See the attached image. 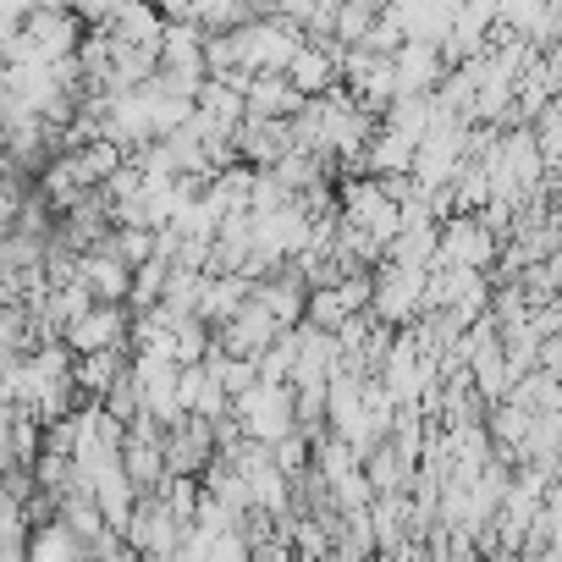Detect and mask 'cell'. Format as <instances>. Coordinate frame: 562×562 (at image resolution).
<instances>
[{
	"label": "cell",
	"mask_w": 562,
	"mask_h": 562,
	"mask_svg": "<svg viewBox=\"0 0 562 562\" xmlns=\"http://www.w3.org/2000/svg\"><path fill=\"white\" fill-rule=\"evenodd\" d=\"M127 546H133V557H149V562H166V557H177V535H182V524L171 518V507L160 502V491H138L133 496V513H127Z\"/></svg>",
	"instance_id": "6da1fadb"
},
{
	"label": "cell",
	"mask_w": 562,
	"mask_h": 562,
	"mask_svg": "<svg viewBox=\"0 0 562 562\" xmlns=\"http://www.w3.org/2000/svg\"><path fill=\"white\" fill-rule=\"evenodd\" d=\"M61 342L72 348V353H94V348H133V337H127V304L122 299H94L67 331H61Z\"/></svg>",
	"instance_id": "7a4b0ae2"
},
{
	"label": "cell",
	"mask_w": 562,
	"mask_h": 562,
	"mask_svg": "<svg viewBox=\"0 0 562 562\" xmlns=\"http://www.w3.org/2000/svg\"><path fill=\"white\" fill-rule=\"evenodd\" d=\"M23 34H29V45H34V61H56V56L78 50L83 23H78L67 7H29V12H23Z\"/></svg>",
	"instance_id": "3957f363"
},
{
	"label": "cell",
	"mask_w": 562,
	"mask_h": 562,
	"mask_svg": "<svg viewBox=\"0 0 562 562\" xmlns=\"http://www.w3.org/2000/svg\"><path fill=\"white\" fill-rule=\"evenodd\" d=\"M232 149L243 166H270L281 149H288V116H254L243 111V122L232 127Z\"/></svg>",
	"instance_id": "277c9868"
},
{
	"label": "cell",
	"mask_w": 562,
	"mask_h": 562,
	"mask_svg": "<svg viewBox=\"0 0 562 562\" xmlns=\"http://www.w3.org/2000/svg\"><path fill=\"white\" fill-rule=\"evenodd\" d=\"M441 72H447V67H441L436 45H425V40H403V45L392 50V78H397V94H430Z\"/></svg>",
	"instance_id": "5b68a950"
},
{
	"label": "cell",
	"mask_w": 562,
	"mask_h": 562,
	"mask_svg": "<svg viewBox=\"0 0 562 562\" xmlns=\"http://www.w3.org/2000/svg\"><path fill=\"white\" fill-rule=\"evenodd\" d=\"M299 105H304V94L281 72H254L243 89V111H254V116H293Z\"/></svg>",
	"instance_id": "8992f818"
},
{
	"label": "cell",
	"mask_w": 562,
	"mask_h": 562,
	"mask_svg": "<svg viewBox=\"0 0 562 562\" xmlns=\"http://www.w3.org/2000/svg\"><path fill=\"white\" fill-rule=\"evenodd\" d=\"M160 67H182V72H204V29L193 18L160 23Z\"/></svg>",
	"instance_id": "52a82bcc"
},
{
	"label": "cell",
	"mask_w": 562,
	"mask_h": 562,
	"mask_svg": "<svg viewBox=\"0 0 562 562\" xmlns=\"http://www.w3.org/2000/svg\"><path fill=\"white\" fill-rule=\"evenodd\" d=\"M281 78H288V83L310 100V94H321V89L337 83V61H331L321 45H299V50L288 56V67H281Z\"/></svg>",
	"instance_id": "ba28073f"
},
{
	"label": "cell",
	"mask_w": 562,
	"mask_h": 562,
	"mask_svg": "<svg viewBox=\"0 0 562 562\" xmlns=\"http://www.w3.org/2000/svg\"><path fill=\"white\" fill-rule=\"evenodd\" d=\"M160 12H155V0H122V7L111 12V40H122V45H160Z\"/></svg>",
	"instance_id": "9c48e42d"
},
{
	"label": "cell",
	"mask_w": 562,
	"mask_h": 562,
	"mask_svg": "<svg viewBox=\"0 0 562 562\" xmlns=\"http://www.w3.org/2000/svg\"><path fill=\"white\" fill-rule=\"evenodd\" d=\"M414 144H419V138H408V133H397V127H375L370 144H364V155H359V171H364V177H375V171H408Z\"/></svg>",
	"instance_id": "30bf717a"
},
{
	"label": "cell",
	"mask_w": 562,
	"mask_h": 562,
	"mask_svg": "<svg viewBox=\"0 0 562 562\" xmlns=\"http://www.w3.org/2000/svg\"><path fill=\"white\" fill-rule=\"evenodd\" d=\"M122 474L133 480V491H155L160 480H166V458H160V441H122Z\"/></svg>",
	"instance_id": "8fae6325"
},
{
	"label": "cell",
	"mask_w": 562,
	"mask_h": 562,
	"mask_svg": "<svg viewBox=\"0 0 562 562\" xmlns=\"http://www.w3.org/2000/svg\"><path fill=\"white\" fill-rule=\"evenodd\" d=\"M23 557H34V562H78V557H83V540H78L61 518H50V524L29 529V551H23Z\"/></svg>",
	"instance_id": "7c38bea8"
},
{
	"label": "cell",
	"mask_w": 562,
	"mask_h": 562,
	"mask_svg": "<svg viewBox=\"0 0 562 562\" xmlns=\"http://www.w3.org/2000/svg\"><path fill=\"white\" fill-rule=\"evenodd\" d=\"M496 23V0H458V7H452V18H447V34L452 40H463L469 50H480L485 40V29Z\"/></svg>",
	"instance_id": "4fadbf2b"
},
{
	"label": "cell",
	"mask_w": 562,
	"mask_h": 562,
	"mask_svg": "<svg viewBox=\"0 0 562 562\" xmlns=\"http://www.w3.org/2000/svg\"><path fill=\"white\" fill-rule=\"evenodd\" d=\"M518 288H524V299L529 304H540V299H557L562 293V254H546V259H529V265H518Z\"/></svg>",
	"instance_id": "5bb4252c"
},
{
	"label": "cell",
	"mask_w": 562,
	"mask_h": 562,
	"mask_svg": "<svg viewBox=\"0 0 562 562\" xmlns=\"http://www.w3.org/2000/svg\"><path fill=\"white\" fill-rule=\"evenodd\" d=\"M160 288H166V259H144V265H133V281H127V315L133 310H149V304H160Z\"/></svg>",
	"instance_id": "9a60e30c"
},
{
	"label": "cell",
	"mask_w": 562,
	"mask_h": 562,
	"mask_svg": "<svg viewBox=\"0 0 562 562\" xmlns=\"http://www.w3.org/2000/svg\"><path fill=\"white\" fill-rule=\"evenodd\" d=\"M72 160H78V177H83V182H105V177L122 166V144H111V138H89V144L72 149Z\"/></svg>",
	"instance_id": "2e32d148"
},
{
	"label": "cell",
	"mask_w": 562,
	"mask_h": 562,
	"mask_svg": "<svg viewBox=\"0 0 562 562\" xmlns=\"http://www.w3.org/2000/svg\"><path fill=\"white\" fill-rule=\"evenodd\" d=\"M447 188H452V210H469V215L491 199V177H485V166H480V160H463V166L452 171V182H447Z\"/></svg>",
	"instance_id": "e0dca14e"
},
{
	"label": "cell",
	"mask_w": 562,
	"mask_h": 562,
	"mask_svg": "<svg viewBox=\"0 0 562 562\" xmlns=\"http://www.w3.org/2000/svg\"><path fill=\"white\" fill-rule=\"evenodd\" d=\"M469 381H474V392H480L485 403H496V397L507 392V364H502V348H496V342L469 359Z\"/></svg>",
	"instance_id": "ac0fdd59"
},
{
	"label": "cell",
	"mask_w": 562,
	"mask_h": 562,
	"mask_svg": "<svg viewBox=\"0 0 562 562\" xmlns=\"http://www.w3.org/2000/svg\"><path fill=\"white\" fill-rule=\"evenodd\" d=\"M210 342H215V337H210V326H204L199 315H182V321L171 326V359H177V364H199V359L210 353Z\"/></svg>",
	"instance_id": "d6986e66"
},
{
	"label": "cell",
	"mask_w": 562,
	"mask_h": 562,
	"mask_svg": "<svg viewBox=\"0 0 562 562\" xmlns=\"http://www.w3.org/2000/svg\"><path fill=\"white\" fill-rule=\"evenodd\" d=\"M342 299H337V288H310L304 293V321L315 326V331H337L342 326Z\"/></svg>",
	"instance_id": "ffe728a7"
},
{
	"label": "cell",
	"mask_w": 562,
	"mask_h": 562,
	"mask_svg": "<svg viewBox=\"0 0 562 562\" xmlns=\"http://www.w3.org/2000/svg\"><path fill=\"white\" fill-rule=\"evenodd\" d=\"M7 452H12V463H34V458H40V414H23V408H12Z\"/></svg>",
	"instance_id": "44dd1931"
},
{
	"label": "cell",
	"mask_w": 562,
	"mask_h": 562,
	"mask_svg": "<svg viewBox=\"0 0 562 562\" xmlns=\"http://www.w3.org/2000/svg\"><path fill=\"white\" fill-rule=\"evenodd\" d=\"M29 469H34V485H40V491H56V496L78 480V469H72V458H67V452H40Z\"/></svg>",
	"instance_id": "7402d4cb"
},
{
	"label": "cell",
	"mask_w": 562,
	"mask_h": 562,
	"mask_svg": "<svg viewBox=\"0 0 562 562\" xmlns=\"http://www.w3.org/2000/svg\"><path fill=\"white\" fill-rule=\"evenodd\" d=\"M270 463L281 469V474H293V469H304L310 463V436L293 425V430H281L276 441H270Z\"/></svg>",
	"instance_id": "603a6c76"
},
{
	"label": "cell",
	"mask_w": 562,
	"mask_h": 562,
	"mask_svg": "<svg viewBox=\"0 0 562 562\" xmlns=\"http://www.w3.org/2000/svg\"><path fill=\"white\" fill-rule=\"evenodd\" d=\"M100 408H105V414H116V419L127 425V419L138 414V381H133V375L122 370V375H116V381H111V386L100 392Z\"/></svg>",
	"instance_id": "cb8c5ba5"
},
{
	"label": "cell",
	"mask_w": 562,
	"mask_h": 562,
	"mask_svg": "<svg viewBox=\"0 0 562 562\" xmlns=\"http://www.w3.org/2000/svg\"><path fill=\"white\" fill-rule=\"evenodd\" d=\"M375 491H370V480H364V469L359 463H348L342 474H331V502L337 507H364Z\"/></svg>",
	"instance_id": "d4e9b609"
},
{
	"label": "cell",
	"mask_w": 562,
	"mask_h": 562,
	"mask_svg": "<svg viewBox=\"0 0 562 562\" xmlns=\"http://www.w3.org/2000/svg\"><path fill=\"white\" fill-rule=\"evenodd\" d=\"M83 557H100V562H127V557H133V546H127V535H122V529L100 524V529L83 540Z\"/></svg>",
	"instance_id": "484cf974"
},
{
	"label": "cell",
	"mask_w": 562,
	"mask_h": 562,
	"mask_svg": "<svg viewBox=\"0 0 562 562\" xmlns=\"http://www.w3.org/2000/svg\"><path fill=\"white\" fill-rule=\"evenodd\" d=\"M551 7V0H496V23H507L513 34H529V23Z\"/></svg>",
	"instance_id": "4316f807"
},
{
	"label": "cell",
	"mask_w": 562,
	"mask_h": 562,
	"mask_svg": "<svg viewBox=\"0 0 562 562\" xmlns=\"http://www.w3.org/2000/svg\"><path fill=\"white\" fill-rule=\"evenodd\" d=\"M375 188H381V199H392V204H403L419 182H414V171H375Z\"/></svg>",
	"instance_id": "83f0119b"
},
{
	"label": "cell",
	"mask_w": 562,
	"mask_h": 562,
	"mask_svg": "<svg viewBox=\"0 0 562 562\" xmlns=\"http://www.w3.org/2000/svg\"><path fill=\"white\" fill-rule=\"evenodd\" d=\"M122 7V0H67V12L78 23H111V12Z\"/></svg>",
	"instance_id": "f1b7e54d"
},
{
	"label": "cell",
	"mask_w": 562,
	"mask_h": 562,
	"mask_svg": "<svg viewBox=\"0 0 562 562\" xmlns=\"http://www.w3.org/2000/svg\"><path fill=\"white\" fill-rule=\"evenodd\" d=\"M204 557H226V562H237V557H248V546H243V535H237V529H221V535H210Z\"/></svg>",
	"instance_id": "f546056e"
},
{
	"label": "cell",
	"mask_w": 562,
	"mask_h": 562,
	"mask_svg": "<svg viewBox=\"0 0 562 562\" xmlns=\"http://www.w3.org/2000/svg\"><path fill=\"white\" fill-rule=\"evenodd\" d=\"M248 557H254V562H288V557H293V546H288V540H276V535H265V540H254V546H248Z\"/></svg>",
	"instance_id": "4dcf8cb0"
},
{
	"label": "cell",
	"mask_w": 562,
	"mask_h": 562,
	"mask_svg": "<svg viewBox=\"0 0 562 562\" xmlns=\"http://www.w3.org/2000/svg\"><path fill=\"white\" fill-rule=\"evenodd\" d=\"M18 359H23V353H12L7 342H0V381H7V375H12V364H18Z\"/></svg>",
	"instance_id": "1f68e13d"
}]
</instances>
